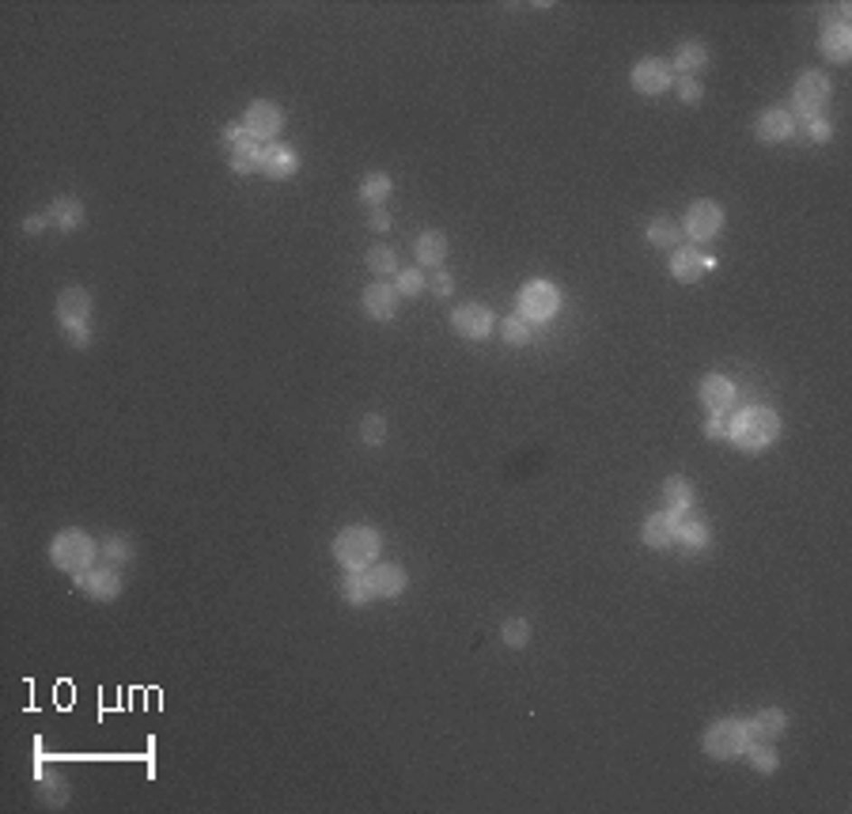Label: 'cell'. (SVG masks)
<instances>
[{"label":"cell","instance_id":"d4e9b609","mask_svg":"<svg viewBox=\"0 0 852 814\" xmlns=\"http://www.w3.org/2000/svg\"><path fill=\"white\" fill-rule=\"evenodd\" d=\"M342 599L349 606H368L375 599V591H371V580H368V568L364 572H345V580H342Z\"/></svg>","mask_w":852,"mask_h":814},{"label":"cell","instance_id":"e0dca14e","mask_svg":"<svg viewBox=\"0 0 852 814\" xmlns=\"http://www.w3.org/2000/svg\"><path fill=\"white\" fill-rule=\"evenodd\" d=\"M364 311H368V319H375V323H390L394 311H398V288L387 285V281L368 285L364 288Z\"/></svg>","mask_w":852,"mask_h":814},{"label":"cell","instance_id":"2e32d148","mask_svg":"<svg viewBox=\"0 0 852 814\" xmlns=\"http://www.w3.org/2000/svg\"><path fill=\"white\" fill-rule=\"evenodd\" d=\"M819 50H822L834 65H845V61H848V57H852V27L845 23V19H829V23L822 27Z\"/></svg>","mask_w":852,"mask_h":814},{"label":"cell","instance_id":"7c38bea8","mask_svg":"<svg viewBox=\"0 0 852 814\" xmlns=\"http://www.w3.org/2000/svg\"><path fill=\"white\" fill-rule=\"evenodd\" d=\"M76 584H80V591H88L91 599L114 603L117 594H122V572H117L114 565H95L84 575H76Z\"/></svg>","mask_w":852,"mask_h":814},{"label":"cell","instance_id":"836d02e7","mask_svg":"<svg viewBox=\"0 0 852 814\" xmlns=\"http://www.w3.org/2000/svg\"><path fill=\"white\" fill-rule=\"evenodd\" d=\"M398 295H406V300H413V295H421L428 285H425V273H421V266L417 269H398Z\"/></svg>","mask_w":852,"mask_h":814},{"label":"cell","instance_id":"ffe728a7","mask_svg":"<svg viewBox=\"0 0 852 814\" xmlns=\"http://www.w3.org/2000/svg\"><path fill=\"white\" fill-rule=\"evenodd\" d=\"M754 133L762 136L765 145H781V141H788V136L796 133V114H788V110H765L758 122H754Z\"/></svg>","mask_w":852,"mask_h":814},{"label":"cell","instance_id":"7bdbcfd3","mask_svg":"<svg viewBox=\"0 0 852 814\" xmlns=\"http://www.w3.org/2000/svg\"><path fill=\"white\" fill-rule=\"evenodd\" d=\"M46 224H50V216H27V220H23V231H27V235H42Z\"/></svg>","mask_w":852,"mask_h":814},{"label":"cell","instance_id":"83f0119b","mask_svg":"<svg viewBox=\"0 0 852 814\" xmlns=\"http://www.w3.org/2000/svg\"><path fill=\"white\" fill-rule=\"evenodd\" d=\"M675 546H686L689 553H698L708 546V523L705 519H679V542Z\"/></svg>","mask_w":852,"mask_h":814},{"label":"cell","instance_id":"f1b7e54d","mask_svg":"<svg viewBox=\"0 0 852 814\" xmlns=\"http://www.w3.org/2000/svg\"><path fill=\"white\" fill-rule=\"evenodd\" d=\"M746 758H750V765H754L762 777H769V772H777V765H781V758H777V750H772V743H758V739H750V746L743 750Z\"/></svg>","mask_w":852,"mask_h":814},{"label":"cell","instance_id":"5b68a950","mask_svg":"<svg viewBox=\"0 0 852 814\" xmlns=\"http://www.w3.org/2000/svg\"><path fill=\"white\" fill-rule=\"evenodd\" d=\"M701 746H705L708 758H716V762L743 758V750L750 746L746 720H731V716H724V720H716V724H708Z\"/></svg>","mask_w":852,"mask_h":814},{"label":"cell","instance_id":"7a4b0ae2","mask_svg":"<svg viewBox=\"0 0 852 814\" xmlns=\"http://www.w3.org/2000/svg\"><path fill=\"white\" fill-rule=\"evenodd\" d=\"M57 326L76 349H88L91 342V295L80 285H69L57 295Z\"/></svg>","mask_w":852,"mask_h":814},{"label":"cell","instance_id":"9c48e42d","mask_svg":"<svg viewBox=\"0 0 852 814\" xmlns=\"http://www.w3.org/2000/svg\"><path fill=\"white\" fill-rule=\"evenodd\" d=\"M679 228L689 235L693 243H708V239H716L720 228H724V209L716 201H693Z\"/></svg>","mask_w":852,"mask_h":814},{"label":"cell","instance_id":"ac0fdd59","mask_svg":"<svg viewBox=\"0 0 852 814\" xmlns=\"http://www.w3.org/2000/svg\"><path fill=\"white\" fill-rule=\"evenodd\" d=\"M705 269H712V257H705L698 247H679L675 254H670V276L682 281V285L701 281Z\"/></svg>","mask_w":852,"mask_h":814},{"label":"cell","instance_id":"7402d4cb","mask_svg":"<svg viewBox=\"0 0 852 814\" xmlns=\"http://www.w3.org/2000/svg\"><path fill=\"white\" fill-rule=\"evenodd\" d=\"M50 224L53 228H61V231H76L84 224V201L80 197H72V193H65V197H53V205H50Z\"/></svg>","mask_w":852,"mask_h":814},{"label":"cell","instance_id":"3957f363","mask_svg":"<svg viewBox=\"0 0 852 814\" xmlns=\"http://www.w3.org/2000/svg\"><path fill=\"white\" fill-rule=\"evenodd\" d=\"M379 546H383L379 530L356 523V527H345L338 534V542H333V557H338V565L345 572H364V568H371L375 557H379Z\"/></svg>","mask_w":852,"mask_h":814},{"label":"cell","instance_id":"44dd1931","mask_svg":"<svg viewBox=\"0 0 852 814\" xmlns=\"http://www.w3.org/2000/svg\"><path fill=\"white\" fill-rule=\"evenodd\" d=\"M746 731H750V739H758V743L781 739V734L788 731V712H781V708H762V712H754V716L746 720Z\"/></svg>","mask_w":852,"mask_h":814},{"label":"cell","instance_id":"6da1fadb","mask_svg":"<svg viewBox=\"0 0 852 814\" xmlns=\"http://www.w3.org/2000/svg\"><path fill=\"white\" fill-rule=\"evenodd\" d=\"M781 435V416L772 406H746L735 416L727 413V440L743 451H765L777 444Z\"/></svg>","mask_w":852,"mask_h":814},{"label":"cell","instance_id":"ab89813d","mask_svg":"<svg viewBox=\"0 0 852 814\" xmlns=\"http://www.w3.org/2000/svg\"><path fill=\"white\" fill-rule=\"evenodd\" d=\"M679 95L686 98V103H698V98H701V84L698 80H693V76H679Z\"/></svg>","mask_w":852,"mask_h":814},{"label":"cell","instance_id":"ee69618b","mask_svg":"<svg viewBox=\"0 0 852 814\" xmlns=\"http://www.w3.org/2000/svg\"><path fill=\"white\" fill-rule=\"evenodd\" d=\"M371 228H375V231H387V228H390V212H387V209H375V212H371Z\"/></svg>","mask_w":852,"mask_h":814},{"label":"cell","instance_id":"74e56055","mask_svg":"<svg viewBox=\"0 0 852 814\" xmlns=\"http://www.w3.org/2000/svg\"><path fill=\"white\" fill-rule=\"evenodd\" d=\"M231 171H235V174L257 171V152H231Z\"/></svg>","mask_w":852,"mask_h":814},{"label":"cell","instance_id":"d590c367","mask_svg":"<svg viewBox=\"0 0 852 814\" xmlns=\"http://www.w3.org/2000/svg\"><path fill=\"white\" fill-rule=\"evenodd\" d=\"M501 637H504L508 648H527V641H530V625H527L523 618H508L504 629H501Z\"/></svg>","mask_w":852,"mask_h":814},{"label":"cell","instance_id":"d6a6232c","mask_svg":"<svg viewBox=\"0 0 852 814\" xmlns=\"http://www.w3.org/2000/svg\"><path fill=\"white\" fill-rule=\"evenodd\" d=\"M368 269L379 273V276L398 273V254H394L390 247H371V250H368Z\"/></svg>","mask_w":852,"mask_h":814},{"label":"cell","instance_id":"4fadbf2b","mask_svg":"<svg viewBox=\"0 0 852 814\" xmlns=\"http://www.w3.org/2000/svg\"><path fill=\"white\" fill-rule=\"evenodd\" d=\"M257 171H262L266 178H276V182H285V178H292L295 171H300V160H295V152L281 141H269L257 148Z\"/></svg>","mask_w":852,"mask_h":814},{"label":"cell","instance_id":"f546056e","mask_svg":"<svg viewBox=\"0 0 852 814\" xmlns=\"http://www.w3.org/2000/svg\"><path fill=\"white\" fill-rule=\"evenodd\" d=\"M390 190H394V182H390L387 171H375V174H368L364 182H360V197H364L368 205H383L387 197H390Z\"/></svg>","mask_w":852,"mask_h":814},{"label":"cell","instance_id":"8992f818","mask_svg":"<svg viewBox=\"0 0 852 814\" xmlns=\"http://www.w3.org/2000/svg\"><path fill=\"white\" fill-rule=\"evenodd\" d=\"M829 95H834V84H829L826 72H819V69L800 72L796 91H791V98H796V114L803 117V122H807V117H822Z\"/></svg>","mask_w":852,"mask_h":814},{"label":"cell","instance_id":"4316f807","mask_svg":"<svg viewBox=\"0 0 852 814\" xmlns=\"http://www.w3.org/2000/svg\"><path fill=\"white\" fill-rule=\"evenodd\" d=\"M679 235H682V228L670 220V216H656V220L648 224V243L651 247H663V250H675V243H679Z\"/></svg>","mask_w":852,"mask_h":814},{"label":"cell","instance_id":"b9f144b4","mask_svg":"<svg viewBox=\"0 0 852 814\" xmlns=\"http://www.w3.org/2000/svg\"><path fill=\"white\" fill-rule=\"evenodd\" d=\"M432 292H435V295H451V292H454V276L440 269V273L432 276Z\"/></svg>","mask_w":852,"mask_h":814},{"label":"cell","instance_id":"484cf974","mask_svg":"<svg viewBox=\"0 0 852 814\" xmlns=\"http://www.w3.org/2000/svg\"><path fill=\"white\" fill-rule=\"evenodd\" d=\"M663 496H667V511H675V515H686L693 508V485L686 478H667Z\"/></svg>","mask_w":852,"mask_h":814},{"label":"cell","instance_id":"277c9868","mask_svg":"<svg viewBox=\"0 0 852 814\" xmlns=\"http://www.w3.org/2000/svg\"><path fill=\"white\" fill-rule=\"evenodd\" d=\"M95 557H98V546H95L91 534H84V530H61V534H57V538L50 542V561H53V568L69 572L72 580H76V575H84L88 568H95Z\"/></svg>","mask_w":852,"mask_h":814},{"label":"cell","instance_id":"ba28073f","mask_svg":"<svg viewBox=\"0 0 852 814\" xmlns=\"http://www.w3.org/2000/svg\"><path fill=\"white\" fill-rule=\"evenodd\" d=\"M675 80H679V76H675V69H670V61H663V57H644V61H637V65H632V72H629L632 91H641V95H663Z\"/></svg>","mask_w":852,"mask_h":814},{"label":"cell","instance_id":"8d00e7d4","mask_svg":"<svg viewBox=\"0 0 852 814\" xmlns=\"http://www.w3.org/2000/svg\"><path fill=\"white\" fill-rule=\"evenodd\" d=\"M224 145H228L231 152H257V148H262L243 126H228V129H224Z\"/></svg>","mask_w":852,"mask_h":814},{"label":"cell","instance_id":"e575fe53","mask_svg":"<svg viewBox=\"0 0 852 814\" xmlns=\"http://www.w3.org/2000/svg\"><path fill=\"white\" fill-rule=\"evenodd\" d=\"M360 435H364L368 447H379V444L387 440V421H383L379 413H368L364 421H360Z\"/></svg>","mask_w":852,"mask_h":814},{"label":"cell","instance_id":"52a82bcc","mask_svg":"<svg viewBox=\"0 0 852 814\" xmlns=\"http://www.w3.org/2000/svg\"><path fill=\"white\" fill-rule=\"evenodd\" d=\"M561 311V288L553 281H527L520 288V314L527 323H549Z\"/></svg>","mask_w":852,"mask_h":814},{"label":"cell","instance_id":"30bf717a","mask_svg":"<svg viewBox=\"0 0 852 814\" xmlns=\"http://www.w3.org/2000/svg\"><path fill=\"white\" fill-rule=\"evenodd\" d=\"M281 126H285V110L276 103H269V98H257V103H250L247 114H243V129L262 145H269L273 136L281 133Z\"/></svg>","mask_w":852,"mask_h":814},{"label":"cell","instance_id":"5bb4252c","mask_svg":"<svg viewBox=\"0 0 852 814\" xmlns=\"http://www.w3.org/2000/svg\"><path fill=\"white\" fill-rule=\"evenodd\" d=\"M698 398L701 406L712 413V416H727L731 413V402H735V383L727 379V375H705L701 387H698Z\"/></svg>","mask_w":852,"mask_h":814},{"label":"cell","instance_id":"d6986e66","mask_svg":"<svg viewBox=\"0 0 852 814\" xmlns=\"http://www.w3.org/2000/svg\"><path fill=\"white\" fill-rule=\"evenodd\" d=\"M368 580H371L375 599H398V594L406 591V584H409V575H406V568H398V565H371V568H368Z\"/></svg>","mask_w":852,"mask_h":814},{"label":"cell","instance_id":"8fae6325","mask_svg":"<svg viewBox=\"0 0 852 814\" xmlns=\"http://www.w3.org/2000/svg\"><path fill=\"white\" fill-rule=\"evenodd\" d=\"M497 326V314H492L485 304H463L459 311H451V330L466 337V342H485Z\"/></svg>","mask_w":852,"mask_h":814},{"label":"cell","instance_id":"f35d334b","mask_svg":"<svg viewBox=\"0 0 852 814\" xmlns=\"http://www.w3.org/2000/svg\"><path fill=\"white\" fill-rule=\"evenodd\" d=\"M803 126H807V133H810V141H829V133H834L826 117H807Z\"/></svg>","mask_w":852,"mask_h":814},{"label":"cell","instance_id":"9a60e30c","mask_svg":"<svg viewBox=\"0 0 852 814\" xmlns=\"http://www.w3.org/2000/svg\"><path fill=\"white\" fill-rule=\"evenodd\" d=\"M679 519L682 515L675 511H656V515H648L644 519V530H641V538L648 549H670L679 542Z\"/></svg>","mask_w":852,"mask_h":814},{"label":"cell","instance_id":"1f68e13d","mask_svg":"<svg viewBox=\"0 0 852 814\" xmlns=\"http://www.w3.org/2000/svg\"><path fill=\"white\" fill-rule=\"evenodd\" d=\"M501 337H504L508 345H520V349H523V345L530 342V323L523 319L520 311H515V314H508V319L501 323Z\"/></svg>","mask_w":852,"mask_h":814},{"label":"cell","instance_id":"60d3db41","mask_svg":"<svg viewBox=\"0 0 852 814\" xmlns=\"http://www.w3.org/2000/svg\"><path fill=\"white\" fill-rule=\"evenodd\" d=\"M705 435L708 440H727V416H708Z\"/></svg>","mask_w":852,"mask_h":814},{"label":"cell","instance_id":"4dcf8cb0","mask_svg":"<svg viewBox=\"0 0 852 814\" xmlns=\"http://www.w3.org/2000/svg\"><path fill=\"white\" fill-rule=\"evenodd\" d=\"M98 557H103L107 565H114V568H122V565H129L133 561V546L126 542V538H107L103 546H98Z\"/></svg>","mask_w":852,"mask_h":814},{"label":"cell","instance_id":"cb8c5ba5","mask_svg":"<svg viewBox=\"0 0 852 814\" xmlns=\"http://www.w3.org/2000/svg\"><path fill=\"white\" fill-rule=\"evenodd\" d=\"M708 65V50L705 42H682L679 53H675V61H670V69H675V76H689V72H701Z\"/></svg>","mask_w":852,"mask_h":814},{"label":"cell","instance_id":"603a6c76","mask_svg":"<svg viewBox=\"0 0 852 814\" xmlns=\"http://www.w3.org/2000/svg\"><path fill=\"white\" fill-rule=\"evenodd\" d=\"M413 254H417V266H444V257H447V235L444 231H425L417 247H413Z\"/></svg>","mask_w":852,"mask_h":814}]
</instances>
